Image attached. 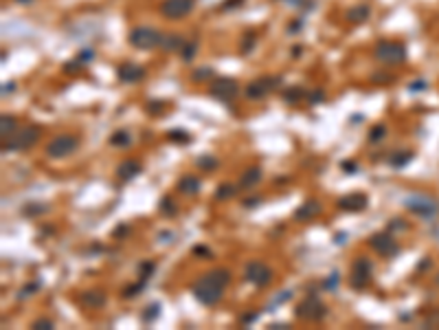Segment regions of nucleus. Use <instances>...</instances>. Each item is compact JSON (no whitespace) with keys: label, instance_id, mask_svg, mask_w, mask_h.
<instances>
[{"label":"nucleus","instance_id":"1","mask_svg":"<svg viewBox=\"0 0 439 330\" xmlns=\"http://www.w3.org/2000/svg\"><path fill=\"white\" fill-rule=\"evenodd\" d=\"M231 282V273L226 268H215V271L204 273L202 278L193 284V297L204 306H213L218 304L224 295V288Z\"/></svg>","mask_w":439,"mask_h":330},{"label":"nucleus","instance_id":"2","mask_svg":"<svg viewBox=\"0 0 439 330\" xmlns=\"http://www.w3.org/2000/svg\"><path fill=\"white\" fill-rule=\"evenodd\" d=\"M42 134L40 126H26L22 130H15L11 136H7L2 143V152H18V150H26V148H33L37 143Z\"/></svg>","mask_w":439,"mask_h":330},{"label":"nucleus","instance_id":"3","mask_svg":"<svg viewBox=\"0 0 439 330\" xmlns=\"http://www.w3.org/2000/svg\"><path fill=\"white\" fill-rule=\"evenodd\" d=\"M79 148V136L75 134H57L48 141L46 146V156L48 158H66L77 152Z\"/></svg>","mask_w":439,"mask_h":330},{"label":"nucleus","instance_id":"4","mask_svg":"<svg viewBox=\"0 0 439 330\" xmlns=\"http://www.w3.org/2000/svg\"><path fill=\"white\" fill-rule=\"evenodd\" d=\"M130 44L138 51H147V48H156L160 46V40H163V33L154 26H136L130 33Z\"/></svg>","mask_w":439,"mask_h":330},{"label":"nucleus","instance_id":"5","mask_svg":"<svg viewBox=\"0 0 439 330\" xmlns=\"http://www.w3.org/2000/svg\"><path fill=\"white\" fill-rule=\"evenodd\" d=\"M374 55H376L378 62L396 66V64H402L404 60H407V48L400 42H378Z\"/></svg>","mask_w":439,"mask_h":330},{"label":"nucleus","instance_id":"6","mask_svg":"<svg viewBox=\"0 0 439 330\" xmlns=\"http://www.w3.org/2000/svg\"><path fill=\"white\" fill-rule=\"evenodd\" d=\"M327 315V306L319 300L314 293L310 297H305L301 304L297 306V317L299 319H308V322H321Z\"/></svg>","mask_w":439,"mask_h":330},{"label":"nucleus","instance_id":"7","mask_svg":"<svg viewBox=\"0 0 439 330\" xmlns=\"http://www.w3.org/2000/svg\"><path fill=\"white\" fill-rule=\"evenodd\" d=\"M237 92H240V84L231 77H215L209 88V95L218 102H231L237 97Z\"/></svg>","mask_w":439,"mask_h":330},{"label":"nucleus","instance_id":"8","mask_svg":"<svg viewBox=\"0 0 439 330\" xmlns=\"http://www.w3.org/2000/svg\"><path fill=\"white\" fill-rule=\"evenodd\" d=\"M404 207L409 209V212L418 214V216L422 218H433L435 214L439 212V205L435 200H433L431 196H424V194H413V196H407V200H404Z\"/></svg>","mask_w":439,"mask_h":330},{"label":"nucleus","instance_id":"9","mask_svg":"<svg viewBox=\"0 0 439 330\" xmlns=\"http://www.w3.org/2000/svg\"><path fill=\"white\" fill-rule=\"evenodd\" d=\"M279 86H281V77H272V75L259 77V80H255V82H251V84L246 86V97L255 102V99L266 97L268 92H272L275 88H279Z\"/></svg>","mask_w":439,"mask_h":330},{"label":"nucleus","instance_id":"10","mask_svg":"<svg viewBox=\"0 0 439 330\" xmlns=\"http://www.w3.org/2000/svg\"><path fill=\"white\" fill-rule=\"evenodd\" d=\"M193 4H196V0H163L160 14L167 20H180V18L191 14Z\"/></svg>","mask_w":439,"mask_h":330},{"label":"nucleus","instance_id":"11","mask_svg":"<svg viewBox=\"0 0 439 330\" xmlns=\"http://www.w3.org/2000/svg\"><path fill=\"white\" fill-rule=\"evenodd\" d=\"M371 273H374V266H371V262H369V258H358V260L354 262V266H352V278H349V282H352V286L356 290L358 288H365L367 284H369V280H371Z\"/></svg>","mask_w":439,"mask_h":330},{"label":"nucleus","instance_id":"12","mask_svg":"<svg viewBox=\"0 0 439 330\" xmlns=\"http://www.w3.org/2000/svg\"><path fill=\"white\" fill-rule=\"evenodd\" d=\"M244 275H246V280L251 284H255V286H266V284H270V280H272L270 266H268V264H264V262H259V260L248 262Z\"/></svg>","mask_w":439,"mask_h":330},{"label":"nucleus","instance_id":"13","mask_svg":"<svg viewBox=\"0 0 439 330\" xmlns=\"http://www.w3.org/2000/svg\"><path fill=\"white\" fill-rule=\"evenodd\" d=\"M369 244H371V249L378 251L382 258H396L400 253V246H398L396 238L389 236V234H374L369 238Z\"/></svg>","mask_w":439,"mask_h":330},{"label":"nucleus","instance_id":"14","mask_svg":"<svg viewBox=\"0 0 439 330\" xmlns=\"http://www.w3.org/2000/svg\"><path fill=\"white\" fill-rule=\"evenodd\" d=\"M116 75H119V80L125 82V84H134V82H141L143 77H145V68L134 64V62H125L116 68Z\"/></svg>","mask_w":439,"mask_h":330},{"label":"nucleus","instance_id":"15","mask_svg":"<svg viewBox=\"0 0 439 330\" xmlns=\"http://www.w3.org/2000/svg\"><path fill=\"white\" fill-rule=\"evenodd\" d=\"M338 207H341L343 212H363V209L367 207V196L358 194V192L347 194V196H343L341 200H338Z\"/></svg>","mask_w":439,"mask_h":330},{"label":"nucleus","instance_id":"16","mask_svg":"<svg viewBox=\"0 0 439 330\" xmlns=\"http://www.w3.org/2000/svg\"><path fill=\"white\" fill-rule=\"evenodd\" d=\"M319 212H321L319 200H305L303 205L294 212V220H299V222H308V220H312Z\"/></svg>","mask_w":439,"mask_h":330},{"label":"nucleus","instance_id":"17","mask_svg":"<svg viewBox=\"0 0 439 330\" xmlns=\"http://www.w3.org/2000/svg\"><path fill=\"white\" fill-rule=\"evenodd\" d=\"M200 187H202L200 178H198V176H191V174L182 176V178L178 180V192H180V194H185V196H196L200 192Z\"/></svg>","mask_w":439,"mask_h":330},{"label":"nucleus","instance_id":"18","mask_svg":"<svg viewBox=\"0 0 439 330\" xmlns=\"http://www.w3.org/2000/svg\"><path fill=\"white\" fill-rule=\"evenodd\" d=\"M262 180V168H248V170H244V174H242V178H240V190H251V187H255Z\"/></svg>","mask_w":439,"mask_h":330},{"label":"nucleus","instance_id":"19","mask_svg":"<svg viewBox=\"0 0 439 330\" xmlns=\"http://www.w3.org/2000/svg\"><path fill=\"white\" fill-rule=\"evenodd\" d=\"M79 302L86 308H101L105 304V293H101V290H86V293L79 295Z\"/></svg>","mask_w":439,"mask_h":330},{"label":"nucleus","instance_id":"20","mask_svg":"<svg viewBox=\"0 0 439 330\" xmlns=\"http://www.w3.org/2000/svg\"><path fill=\"white\" fill-rule=\"evenodd\" d=\"M138 172H141V165H138L136 161H123V163H119V168H116V176H119L121 180H132Z\"/></svg>","mask_w":439,"mask_h":330},{"label":"nucleus","instance_id":"21","mask_svg":"<svg viewBox=\"0 0 439 330\" xmlns=\"http://www.w3.org/2000/svg\"><path fill=\"white\" fill-rule=\"evenodd\" d=\"M185 46V40H182V36H178V33H169V36H163V40H160V48L163 51H178V48Z\"/></svg>","mask_w":439,"mask_h":330},{"label":"nucleus","instance_id":"22","mask_svg":"<svg viewBox=\"0 0 439 330\" xmlns=\"http://www.w3.org/2000/svg\"><path fill=\"white\" fill-rule=\"evenodd\" d=\"M13 132H15V117H11V114H2V117H0V134H2V139L11 136Z\"/></svg>","mask_w":439,"mask_h":330},{"label":"nucleus","instance_id":"23","mask_svg":"<svg viewBox=\"0 0 439 330\" xmlns=\"http://www.w3.org/2000/svg\"><path fill=\"white\" fill-rule=\"evenodd\" d=\"M237 192H240V187H237V185H233V183H224V185H220L218 190H215V200H226V198L235 196Z\"/></svg>","mask_w":439,"mask_h":330},{"label":"nucleus","instance_id":"24","mask_svg":"<svg viewBox=\"0 0 439 330\" xmlns=\"http://www.w3.org/2000/svg\"><path fill=\"white\" fill-rule=\"evenodd\" d=\"M110 143L116 146V148H125V146H130L132 143V134L127 130H116L114 134L110 136Z\"/></svg>","mask_w":439,"mask_h":330},{"label":"nucleus","instance_id":"25","mask_svg":"<svg viewBox=\"0 0 439 330\" xmlns=\"http://www.w3.org/2000/svg\"><path fill=\"white\" fill-rule=\"evenodd\" d=\"M367 18H369V9L367 7H354L347 11V20L354 22V24H358V22H365Z\"/></svg>","mask_w":439,"mask_h":330},{"label":"nucleus","instance_id":"26","mask_svg":"<svg viewBox=\"0 0 439 330\" xmlns=\"http://www.w3.org/2000/svg\"><path fill=\"white\" fill-rule=\"evenodd\" d=\"M283 99H286L288 104H297V102H301V99H308V92H305L303 88L294 86V88H290V90L283 92Z\"/></svg>","mask_w":439,"mask_h":330},{"label":"nucleus","instance_id":"27","mask_svg":"<svg viewBox=\"0 0 439 330\" xmlns=\"http://www.w3.org/2000/svg\"><path fill=\"white\" fill-rule=\"evenodd\" d=\"M196 53H198V40L185 42V46L180 48V55H182V60H185V62H191V60L196 58Z\"/></svg>","mask_w":439,"mask_h":330},{"label":"nucleus","instance_id":"28","mask_svg":"<svg viewBox=\"0 0 439 330\" xmlns=\"http://www.w3.org/2000/svg\"><path fill=\"white\" fill-rule=\"evenodd\" d=\"M255 40H257V36H255L253 29H248L246 33H244V38H242V53H244V55H248V53L253 51Z\"/></svg>","mask_w":439,"mask_h":330},{"label":"nucleus","instance_id":"29","mask_svg":"<svg viewBox=\"0 0 439 330\" xmlns=\"http://www.w3.org/2000/svg\"><path fill=\"white\" fill-rule=\"evenodd\" d=\"M196 165L200 170H204V172H213V170H218V158L215 156H200Z\"/></svg>","mask_w":439,"mask_h":330},{"label":"nucleus","instance_id":"30","mask_svg":"<svg viewBox=\"0 0 439 330\" xmlns=\"http://www.w3.org/2000/svg\"><path fill=\"white\" fill-rule=\"evenodd\" d=\"M46 205H42V202H31V205H26L24 209H22V214H26V216H37V214H44L46 212Z\"/></svg>","mask_w":439,"mask_h":330},{"label":"nucleus","instance_id":"31","mask_svg":"<svg viewBox=\"0 0 439 330\" xmlns=\"http://www.w3.org/2000/svg\"><path fill=\"white\" fill-rule=\"evenodd\" d=\"M385 134H387V128H385V126H374V128L369 130V141H371V143H378V141L385 139Z\"/></svg>","mask_w":439,"mask_h":330},{"label":"nucleus","instance_id":"32","mask_svg":"<svg viewBox=\"0 0 439 330\" xmlns=\"http://www.w3.org/2000/svg\"><path fill=\"white\" fill-rule=\"evenodd\" d=\"M143 288H145V280H141V282L134 284V286H127V288H123V297H125V300H130V297H136Z\"/></svg>","mask_w":439,"mask_h":330},{"label":"nucleus","instance_id":"33","mask_svg":"<svg viewBox=\"0 0 439 330\" xmlns=\"http://www.w3.org/2000/svg\"><path fill=\"white\" fill-rule=\"evenodd\" d=\"M167 139L174 141V143H187L189 139H191V136H189L185 130H171L169 134H167Z\"/></svg>","mask_w":439,"mask_h":330},{"label":"nucleus","instance_id":"34","mask_svg":"<svg viewBox=\"0 0 439 330\" xmlns=\"http://www.w3.org/2000/svg\"><path fill=\"white\" fill-rule=\"evenodd\" d=\"M158 304H152V306H147L145 308V312H143V324H147V322H154V319L158 317Z\"/></svg>","mask_w":439,"mask_h":330},{"label":"nucleus","instance_id":"35","mask_svg":"<svg viewBox=\"0 0 439 330\" xmlns=\"http://www.w3.org/2000/svg\"><path fill=\"white\" fill-rule=\"evenodd\" d=\"M308 102H310V104H321V102H325V90L316 88V90L308 92Z\"/></svg>","mask_w":439,"mask_h":330},{"label":"nucleus","instance_id":"36","mask_svg":"<svg viewBox=\"0 0 439 330\" xmlns=\"http://www.w3.org/2000/svg\"><path fill=\"white\" fill-rule=\"evenodd\" d=\"M411 158H413V152H407V154H402V156H398V158L393 156V158H391V165H393V168H402V165H407Z\"/></svg>","mask_w":439,"mask_h":330},{"label":"nucleus","instance_id":"37","mask_svg":"<svg viewBox=\"0 0 439 330\" xmlns=\"http://www.w3.org/2000/svg\"><path fill=\"white\" fill-rule=\"evenodd\" d=\"M160 212H163V214H169V216H174V214H176V207H174V202H171V198H163V200H160Z\"/></svg>","mask_w":439,"mask_h":330},{"label":"nucleus","instance_id":"38","mask_svg":"<svg viewBox=\"0 0 439 330\" xmlns=\"http://www.w3.org/2000/svg\"><path fill=\"white\" fill-rule=\"evenodd\" d=\"M193 256H200V258H207V260H211V258H213V253H211L207 246L196 244V246H193Z\"/></svg>","mask_w":439,"mask_h":330},{"label":"nucleus","instance_id":"39","mask_svg":"<svg viewBox=\"0 0 439 330\" xmlns=\"http://www.w3.org/2000/svg\"><path fill=\"white\" fill-rule=\"evenodd\" d=\"M31 328H44V330H51V328H53V322H51V319L40 317V319H35V322L31 324Z\"/></svg>","mask_w":439,"mask_h":330},{"label":"nucleus","instance_id":"40","mask_svg":"<svg viewBox=\"0 0 439 330\" xmlns=\"http://www.w3.org/2000/svg\"><path fill=\"white\" fill-rule=\"evenodd\" d=\"M213 75V70L211 68H198L193 70V82H200V80H207V77Z\"/></svg>","mask_w":439,"mask_h":330},{"label":"nucleus","instance_id":"41","mask_svg":"<svg viewBox=\"0 0 439 330\" xmlns=\"http://www.w3.org/2000/svg\"><path fill=\"white\" fill-rule=\"evenodd\" d=\"M145 108H147V112H149V114H158L160 110L165 108V102H149Z\"/></svg>","mask_w":439,"mask_h":330},{"label":"nucleus","instance_id":"42","mask_svg":"<svg viewBox=\"0 0 439 330\" xmlns=\"http://www.w3.org/2000/svg\"><path fill=\"white\" fill-rule=\"evenodd\" d=\"M154 273V262H143L141 264V280H147Z\"/></svg>","mask_w":439,"mask_h":330},{"label":"nucleus","instance_id":"43","mask_svg":"<svg viewBox=\"0 0 439 330\" xmlns=\"http://www.w3.org/2000/svg\"><path fill=\"white\" fill-rule=\"evenodd\" d=\"M336 284H338V273L334 271V273H332V275H330V278H327V280H325V282H323V286H325V288H327V290H332V288H334V286H336Z\"/></svg>","mask_w":439,"mask_h":330},{"label":"nucleus","instance_id":"44","mask_svg":"<svg viewBox=\"0 0 439 330\" xmlns=\"http://www.w3.org/2000/svg\"><path fill=\"white\" fill-rule=\"evenodd\" d=\"M341 168L345 170L347 174H356V172H358V165H356L354 161H343V163H341Z\"/></svg>","mask_w":439,"mask_h":330},{"label":"nucleus","instance_id":"45","mask_svg":"<svg viewBox=\"0 0 439 330\" xmlns=\"http://www.w3.org/2000/svg\"><path fill=\"white\" fill-rule=\"evenodd\" d=\"M404 220H400V218H393L391 222H389V229H407V224H402Z\"/></svg>","mask_w":439,"mask_h":330},{"label":"nucleus","instance_id":"46","mask_svg":"<svg viewBox=\"0 0 439 330\" xmlns=\"http://www.w3.org/2000/svg\"><path fill=\"white\" fill-rule=\"evenodd\" d=\"M301 31V20L292 22V24H288V33H299Z\"/></svg>","mask_w":439,"mask_h":330},{"label":"nucleus","instance_id":"47","mask_svg":"<svg viewBox=\"0 0 439 330\" xmlns=\"http://www.w3.org/2000/svg\"><path fill=\"white\" fill-rule=\"evenodd\" d=\"M257 317H259V312H248V315L242 317V324H251V322H255Z\"/></svg>","mask_w":439,"mask_h":330},{"label":"nucleus","instance_id":"48","mask_svg":"<svg viewBox=\"0 0 439 330\" xmlns=\"http://www.w3.org/2000/svg\"><path fill=\"white\" fill-rule=\"evenodd\" d=\"M242 2H244V0H226V2H224V4H222V9H224V11H226V9H231V7H235V4H242Z\"/></svg>","mask_w":439,"mask_h":330},{"label":"nucleus","instance_id":"49","mask_svg":"<svg viewBox=\"0 0 439 330\" xmlns=\"http://www.w3.org/2000/svg\"><path fill=\"white\" fill-rule=\"evenodd\" d=\"M259 205V198H248V200H244V207H257Z\"/></svg>","mask_w":439,"mask_h":330},{"label":"nucleus","instance_id":"50","mask_svg":"<svg viewBox=\"0 0 439 330\" xmlns=\"http://www.w3.org/2000/svg\"><path fill=\"white\" fill-rule=\"evenodd\" d=\"M270 328H275V330H283V328H288V326H286V324H272Z\"/></svg>","mask_w":439,"mask_h":330},{"label":"nucleus","instance_id":"51","mask_svg":"<svg viewBox=\"0 0 439 330\" xmlns=\"http://www.w3.org/2000/svg\"><path fill=\"white\" fill-rule=\"evenodd\" d=\"M11 90H13V84H4L2 86V92H11Z\"/></svg>","mask_w":439,"mask_h":330},{"label":"nucleus","instance_id":"52","mask_svg":"<svg viewBox=\"0 0 439 330\" xmlns=\"http://www.w3.org/2000/svg\"><path fill=\"white\" fill-rule=\"evenodd\" d=\"M435 284H437V286H439V273H437V275H435Z\"/></svg>","mask_w":439,"mask_h":330},{"label":"nucleus","instance_id":"53","mask_svg":"<svg viewBox=\"0 0 439 330\" xmlns=\"http://www.w3.org/2000/svg\"><path fill=\"white\" fill-rule=\"evenodd\" d=\"M18 2H31V0H18Z\"/></svg>","mask_w":439,"mask_h":330}]
</instances>
